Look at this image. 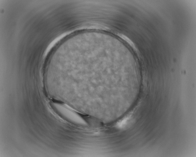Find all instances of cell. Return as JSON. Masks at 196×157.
Returning <instances> with one entry per match:
<instances>
[{
  "instance_id": "1",
  "label": "cell",
  "mask_w": 196,
  "mask_h": 157,
  "mask_svg": "<svg viewBox=\"0 0 196 157\" xmlns=\"http://www.w3.org/2000/svg\"><path fill=\"white\" fill-rule=\"evenodd\" d=\"M51 104L56 112L68 121L76 125H86L85 121L78 113L65 104L56 102H52Z\"/></svg>"
},
{
  "instance_id": "2",
  "label": "cell",
  "mask_w": 196,
  "mask_h": 157,
  "mask_svg": "<svg viewBox=\"0 0 196 157\" xmlns=\"http://www.w3.org/2000/svg\"><path fill=\"white\" fill-rule=\"evenodd\" d=\"M129 119L128 117L124 118L117 124V126L119 128L123 127L126 125Z\"/></svg>"
}]
</instances>
